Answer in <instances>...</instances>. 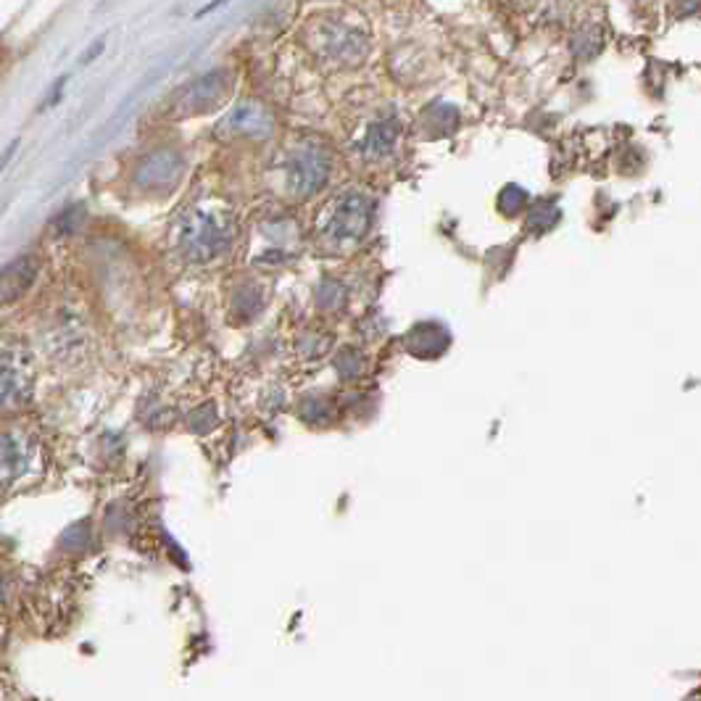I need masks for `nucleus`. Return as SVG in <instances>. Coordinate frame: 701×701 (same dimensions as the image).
I'll use <instances>...</instances> for the list:
<instances>
[{
  "instance_id": "obj_3",
  "label": "nucleus",
  "mask_w": 701,
  "mask_h": 701,
  "mask_svg": "<svg viewBox=\"0 0 701 701\" xmlns=\"http://www.w3.org/2000/svg\"><path fill=\"white\" fill-rule=\"evenodd\" d=\"M330 158L320 148H301L288 162V190L296 199H309L320 193L328 182Z\"/></svg>"
},
{
  "instance_id": "obj_5",
  "label": "nucleus",
  "mask_w": 701,
  "mask_h": 701,
  "mask_svg": "<svg viewBox=\"0 0 701 701\" xmlns=\"http://www.w3.org/2000/svg\"><path fill=\"white\" fill-rule=\"evenodd\" d=\"M229 91V74L227 72H209L203 74L201 80H195L193 85L188 87L177 100V108H180L182 117H190V114H203L212 111L214 106H219L225 100Z\"/></svg>"
},
{
  "instance_id": "obj_11",
  "label": "nucleus",
  "mask_w": 701,
  "mask_h": 701,
  "mask_svg": "<svg viewBox=\"0 0 701 701\" xmlns=\"http://www.w3.org/2000/svg\"><path fill=\"white\" fill-rule=\"evenodd\" d=\"M80 222H82V206L67 209V212H61L54 219V233L59 235V238H61V235H72Z\"/></svg>"
},
{
  "instance_id": "obj_10",
  "label": "nucleus",
  "mask_w": 701,
  "mask_h": 701,
  "mask_svg": "<svg viewBox=\"0 0 701 701\" xmlns=\"http://www.w3.org/2000/svg\"><path fill=\"white\" fill-rule=\"evenodd\" d=\"M396 140H399V124L393 122V119L391 122H375L367 130L365 153L369 158L388 156V153L393 151V145H396Z\"/></svg>"
},
{
  "instance_id": "obj_4",
  "label": "nucleus",
  "mask_w": 701,
  "mask_h": 701,
  "mask_svg": "<svg viewBox=\"0 0 701 701\" xmlns=\"http://www.w3.org/2000/svg\"><path fill=\"white\" fill-rule=\"evenodd\" d=\"M219 132L235 138H270L275 132V117L259 100H243L227 114Z\"/></svg>"
},
{
  "instance_id": "obj_7",
  "label": "nucleus",
  "mask_w": 701,
  "mask_h": 701,
  "mask_svg": "<svg viewBox=\"0 0 701 701\" xmlns=\"http://www.w3.org/2000/svg\"><path fill=\"white\" fill-rule=\"evenodd\" d=\"M37 275H40V261H37V257H32V253L19 257L9 266H3L0 270V306H11L19 298L27 296Z\"/></svg>"
},
{
  "instance_id": "obj_9",
  "label": "nucleus",
  "mask_w": 701,
  "mask_h": 701,
  "mask_svg": "<svg viewBox=\"0 0 701 701\" xmlns=\"http://www.w3.org/2000/svg\"><path fill=\"white\" fill-rule=\"evenodd\" d=\"M324 54L335 56L341 61H359L369 50L367 37L354 27H324L322 29Z\"/></svg>"
},
{
  "instance_id": "obj_12",
  "label": "nucleus",
  "mask_w": 701,
  "mask_h": 701,
  "mask_svg": "<svg viewBox=\"0 0 701 701\" xmlns=\"http://www.w3.org/2000/svg\"><path fill=\"white\" fill-rule=\"evenodd\" d=\"M14 151H16V143H11V145H9V148H5L3 158H0V169H3V167H5V164H9V162H11V156H14Z\"/></svg>"
},
{
  "instance_id": "obj_8",
  "label": "nucleus",
  "mask_w": 701,
  "mask_h": 701,
  "mask_svg": "<svg viewBox=\"0 0 701 701\" xmlns=\"http://www.w3.org/2000/svg\"><path fill=\"white\" fill-rule=\"evenodd\" d=\"M182 175V158L175 151H158L151 153L143 164L138 167V182L143 188H169L180 180Z\"/></svg>"
},
{
  "instance_id": "obj_6",
  "label": "nucleus",
  "mask_w": 701,
  "mask_h": 701,
  "mask_svg": "<svg viewBox=\"0 0 701 701\" xmlns=\"http://www.w3.org/2000/svg\"><path fill=\"white\" fill-rule=\"evenodd\" d=\"M32 369L14 350L0 354V406H16L29 396Z\"/></svg>"
},
{
  "instance_id": "obj_1",
  "label": "nucleus",
  "mask_w": 701,
  "mask_h": 701,
  "mask_svg": "<svg viewBox=\"0 0 701 701\" xmlns=\"http://www.w3.org/2000/svg\"><path fill=\"white\" fill-rule=\"evenodd\" d=\"M375 203L365 193H343L322 212L320 233L328 243L350 246L359 243L372 225Z\"/></svg>"
},
{
  "instance_id": "obj_13",
  "label": "nucleus",
  "mask_w": 701,
  "mask_h": 701,
  "mask_svg": "<svg viewBox=\"0 0 701 701\" xmlns=\"http://www.w3.org/2000/svg\"><path fill=\"white\" fill-rule=\"evenodd\" d=\"M227 3V0H214V3H209L206 5V9H201V14L199 16H206V14H212V11L214 9H219V5H225Z\"/></svg>"
},
{
  "instance_id": "obj_2",
  "label": "nucleus",
  "mask_w": 701,
  "mask_h": 701,
  "mask_svg": "<svg viewBox=\"0 0 701 701\" xmlns=\"http://www.w3.org/2000/svg\"><path fill=\"white\" fill-rule=\"evenodd\" d=\"M233 246V222L219 214H195L185 222L182 248L193 261H214Z\"/></svg>"
}]
</instances>
